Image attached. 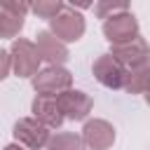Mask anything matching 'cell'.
I'll return each mask as SVG.
<instances>
[{"mask_svg": "<svg viewBox=\"0 0 150 150\" xmlns=\"http://www.w3.org/2000/svg\"><path fill=\"white\" fill-rule=\"evenodd\" d=\"M103 35H105V40L110 45L131 42L134 38H138V19L131 12L115 14V16L103 21Z\"/></svg>", "mask_w": 150, "mask_h": 150, "instance_id": "cell-5", "label": "cell"}, {"mask_svg": "<svg viewBox=\"0 0 150 150\" xmlns=\"http://www.w3.org/2000/svg\"><path fill=\"white\" fill-rule=\"evenodd\" d=\"M145 103H148V105H150V89H148V91H145Z\"/></svg>", "mask_w": 150, "mask_h": 150, "instance_id": "cell-21", "label": "cell"}, {"mask_svg": "<svg viewBox=\"0 0 150 150\" xmlns=\"http://www.w3.org/2000/svg\"><path fill=\"white\" fill-rule=\"evenodd\" d=\"M56 101H59V108L66 120H84L94 105L91 96L80 89H66V91L56 94Z\"/></svg>", "mask_w": 150, "mask_h": 150, "instance_id": "cell-7", "label": "cell"}, {"mask_svg": "<svg viewBox=\"0 0 150 150\" xmlns=\"http://www.w3.org/2000/svg\"><path fill=\"white\" fill-rule=\"evenodd\" d=\"M35 45H38V52H40L42 61H47L49 66H63L68 61V47H66V42H61L52 30H40Z\"/></svg>", "mask_w": 150, "mask_h": 150, "instance_id": "cell-10", "label": "cell"}, {"mask_svg": "<svg viewBox=\"0 0 150 150\" xmlns=\"http://www.w3.org/2000/svg\"><path fill=\"white\" fill-rule=\"evenodd\" d=\"M30 110H33V117L38 122H42L45 127H49V129H59L63 124V120H66L63 112H61V108H59L56 96L38 94L35 101H33V105H30Z\"/></svg>", "mask_w": 150, "mask_h": 150, "instance_id": "cell-11", "label": "cell"}, {"mask_svg": "<svg viewBox=\"0 0 150 150\" xmlns=\"http://www.w3.org/2000/svg\"><path fill=\"white\" fill-rule=\"evenodd\" d=\"M73 7H77V9H87V7H91L96 0H68Z\"/></svg>", "mask_w": 150, "mask_h": 150, "instance_id": "cell-19", "label": "cell"}, {"mask_svg": "<svg viewBox=\"0 0 150 150\" xmlns=\"http://www.w3.org/2000/svg\"><path fill=\"white\" fill-rule=\"evenodd\" d=\"M122 12H129V0H96V16L103 21Z\"/></svg>", "mask_w": 150, "mask_h": 150, "instance_id": "cell-16", "label": "cell"}, {"mask_svg": "<svg viewBox=\"0 0 150 150\" xmlns=\"http://www.w3.org/2000/svg\"><path fill=\"white\" fill-rule=\"evenodd\" d=\"M30 84L38 94H45V96H56L66 89H70L73 84V75L70 70H66L63 66H47L42 70H38L33 77H30Z\"/></svg>", "mask_w": 150, "mask_h": 150, "instance_id": "cell-2", "label": "cell"}, {"mask_svg": "<svg viewBox=\"0 0 150 150\" xmlns=\"http://www.w3.org/2000/svg\"><path fill=\"white\" fill-rule=\"evenodd\" d=\"M12 134H14L16 143H21L28 150H45L47 143H49V138H52L49 127H45L35 117H21V120H16Z\"/></svg>", "mask_w": 150, "mask_h": 150, "instance_id": "cell-4", "label": "cell"}, {"mask_svg": "<svg viewBox=\"0 0 150 150\" xmlns=\"http://www.w3.org/2000/svg\"><path fill=\"white\" fill-rule=\"evenodd\" d=\"M23 16L16 12H9L0 5V38H16L23 28Z\"/></svg>", "mask_w": 150, "mask_h": 150, "instance_id": "cell-13", "label": "cell"}, {"mask_svg": "<svg viewBox=\"0 0 150 150\" xmlns=\"http://www.w3.org/2000/svg\"><path fill=\"white\" fill-rule=\"evenodd\" d=\"M45 150H87L82 136L77 134H70V131H61V134H54L47 143Z\"/></svg>", "mask_w": 150, "mask_h": 150, "instance_id": "cell-14", "label": "cell"}, {"mask_svg": "<svg viewBox=\"0 0 150 150\" xmlns=\"http://www.w3.org/2000/svg\"><path fill=\"white\" fill-rule=\"evenodd\" d=\"M63 9V0H30V12L38 19H54Z\"/></svg>", "mask_w": 150, "mask_h": 150, "instance_id": "cell-15", "label": "cell"}, {"mask_svg": "<svg viewBox=\"0 0 150 150\" xmlns=\"http://www.w3.org/2000/svg\"><path fill=\"white\" fill-rule=\"evenodd\" d=\"M82 141L89 150H108L115 143V127L105 120H87L82 127Z\"/></svg>", "mask_w": 150, "mask_h": 150, "instance_id": "cell-9", "label": "cell"}, {"mask_svg": "<svg viewBox=\"0 0 150 150\" xmlns=\"http://www.w3.org/2000/svg\"><path fill=\"white\" fill-rule=\"evenodd\" d=\"M124 91L129 94H145L150 89V59L136 68H129L127 70V77H124Z\"/></svg>", "mask_w": 150, "mask_h": 150, "instance_id": "cell-12", "label": "cell"}, {"mask_svg": "<svg viewBox=\"0 0 150 150\" xmlns=\"http://www.w3.org/2000/svg\"><path fill=\"white\" fill-rule=\"evenodd\" d=\"M0 5L9 12H16L21 16H26L30 12V0H0Z\"/></svg>", "mask_w": 150, "mask_h": 150, "instance_id": "cell-17", "label": "cell"}, {"mask_svg": "<svg viewBox=\"0 0 150 150\" xmlns=\"http://www.w3.org/2000/svg\"><path fill=\"white\" fill-rule=\"evenodd\" d=\"M5 150H28V148H23L21 143H9V145H7Z\"/></svg>", "mask_w": 150, "mask_h": 150, "instance_id": "cell-20", "label": "cell"}, {"mask_svg": "<svg viewBox=\"0 0 150 150\" xmlns=\"http://www.w3.org/2000/svg\"><path fill=\"white\" fill-rule=\"evenodd\" d=\"M91 73L94 77L108 87V89H122L124 87V77H127V68L108 52V54H101L94 63H91Z\"/></svg>", "mask_w": 150, "mask_h": 150, "instance_id": "cell-6", "label": "cell"}, {"mask_svg": "<svg viewBox=\"0 0 150 150\" xmlns=\"http://www.w3.org/2000/svg\"><path fill=\"white\" fill-rule=\"evenodd\" d=\"M84 16L75 9V7H66L61 9L54 19H49V30L61 40V42H77L84 35Z\"/></svg>", "mask_w": 150, "mask_h": 150, "instance_id": "cell-3", "label": "cell"}, {"mask_svg": "<svg viewBox=\"0 0 150 150\" xmlns=\"http://www.w3.org/2000/svg\"><path fill=\"white\" fill-rule=\"evenodd\" d=\"M9 70H12V54L0 49V82L9 75Z\"/></svg>", "mask_w": 150, "mask_h": 150, "instance_id": "cell-18", "label": "cell"}, {"mask_svg": "<svg viewBox=\"0 0 150 150\" xmlns=\"http://www.w3.org/2000/svg\"><path fill=\"white\" fill-rule=\"evenodd\" d=\"M110 54L129 70V68H136V66H141V63H145V61L150 59V47H148V42L138 35V38H134L131 42L110 45Z\"/></svg>", "mask_w": 150, "mask_h": 150, "instance_id": "cell-8", "label": "cell"}, {"mask_svg": "<svg viewBox=\"0 0 150 150\" xmlns=\"http://www.w3.org/2000/svg\"><path fill=\"white\" fill-rule=\"evenodd\" d=\"M9 54H12V70L16 77H33L38 73L42 56H40L35 42H30L26 38H16L12 42Z\"/></svg>", "mask_w": 150, "mask_h": 150, "instance_id": "cell-1", "label": "cell"}]
</instances>
